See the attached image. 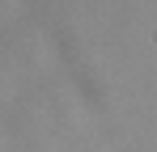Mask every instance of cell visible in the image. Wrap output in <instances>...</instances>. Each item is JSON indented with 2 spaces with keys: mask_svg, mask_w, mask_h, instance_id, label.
<instances>
[]
</instances>
